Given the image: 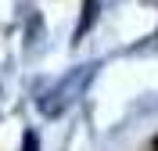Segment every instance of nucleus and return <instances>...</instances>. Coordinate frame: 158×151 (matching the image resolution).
Listing matches in <instances>:
<instances>
[{
  "label": "nucleus",
  "instance_id": "obj_1",
  "mask_svg": "<svg viewBox=\"0 0 158 151\" xmlns=\"http://www.w3.org/2000/svg\"><path fill=\"white\" fill-rule=\"evenodd\" d=\"M22 151H40V141H36V133H25V144H22Z\"/></svg>",
  "mask_w": 158,
  "mask_h": 151
}]
</instances>
